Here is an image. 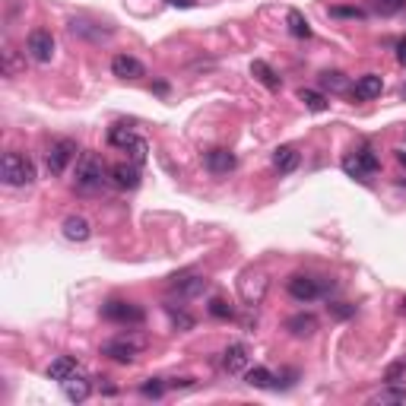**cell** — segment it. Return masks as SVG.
<instances>
[{"instance_id": "6da1fadb", "label": "cell", "mask_w": 406, "mask_h": 406, "mask_svg": "<svg viewBox=\"0 0 406 406\" xmlns=\"http://www.w3.org/2000/svg\"><path fill=\"white\" fill-rule=\"evenodd\" d=\"M0 178L10 187H29L36 181V165L22 153H7V156L0 159Z\"/></svg>"}, {"instance_id": "7a4b0ae2", "label": "cell", "mask_w": 406, "mask_h": 406, "mask_svg": "<svg viewBox=\"0 0 406 406\" xmlns=\"http://www.w3.org/2000/svg\"><path fill=\"white\" fill-rule=\"evenodd\" d=\"M102 185H105V165H102V159L83 156L77 162V171H73V187L83 194H93V191H99Z\"/></svg>"}, {"instance_id": "3957f363", "label": "cell", "mask_w": 406, "mask_h": 406, "mask_svg": "<svg viewBox=\"0 0 406 406\" xmlns=\"http://www.w3.org/2000/svg\"><path fill=\"white\" fill-rule=\"evenodd\" d=\"M146 346V340L143 336H114V340H108V343H102V356H108L111 362H118V365H130L136 356H140V350Z\"/></svg>"}, {"instance_id": "277c9868", "label": "cell", "mask_w": 406, "mask_h": 406, "mask_svg": "<svg viewBox=\"0 0 406 406\" xmlns=\"http://www.w3.org/2000/svg\"><path fill=\"white\" fill-rule=\"evenodd\" d=\"M108 143H111L114 150L130 153V159H134L136 165L146 162V153H150V146H146V140H143V136H136L130 127H111V130H108Z\"/></svg>"}, {"instance_id": "5b68a950", "label": "cell", "mask_w": 406, "mask_h": 406, "mask_svg": "<svg viewBox=\"0 0 406 406\" xmlns=\"http://www.w3.org/2000/svg\"><path fill=\"white\" fill-rule=\"evenodd\" d=\"M102 318L105 321H111V324H124V327H136V324H143V308L140 305H134V302H124V299H111V302H105L102 305Z\"/></svg>"}, {"instance_id": "8992f818", "label": "cell", "mask_w": 406, "mask_h": 406, "mask_svg": "<svg viewBox=\"0 0 406 406\" xmlns=\"http://www.w3.org/2000/svg\"><path fill=\"white\" fill-rule=\"evenodd\" d=\"M378 169H381V162H378V156H375L371 150H359V153H352V156L343 159V171H346L350 178H359V181H365Z\"/></svg>"}, {"instance_id": "52a82bcc", "label": "cell", "mask_w": 406, "mask_h": 406, "mask_svg": "<svg viewBox=\"0 0 406 406\" xmlns=\"http://www.w3.org/2000/svg\"><path fill=\"white\" fill-rule=\"evenodd\" d=\"M286 289H289V295H292L295 302H314V299H321V295H324V283H321V279L305 276V273L289 276Z\"/></svg>"}, {"instance_id": "ba28073f", "label": "cell", "mask_w": 406, "mask_h": 406, "mask_svg": "<svg viewBox=\"0 0 406 406\" xmlns=\"http://www.w3.org/2000/svg\"><path fill=\"white\" fill-rule=\"evenodd\" d=\"M26 51H29V57H32V61L48 64L51 57H54V36H51L48 29H36V32H29Z\"/></svg>"}, {"instance_id": "9c48e42d", "label": "cell", "mask_w": 406, "mask_h": 406, "mask_svg": "<svg viewBox=\"0 0 406 406\" xmlns=\"http://www.w3.org/2000/svg\"><path fill=\"white\" fill-rule=\"evenodd\" d=\"M77 153L79 150H77V143H73V140H57L54 146L48 150V171L54 175V178H57V175H64L67 165L77 159Z\"/></svg>"}, {"instance_id": "30bf717a", "label": "cell", "mask_w": 406, "mask_h": 406, "mask_svg": "<svg viewBox=\"0 0 406 406\" xmlns=\"http://www.w3.org/2000/svg\"><path fill=\"white\" fill-rule=\"evenodd\" d=\"M267 286H270V279L264 276V273H244L242 279H238V289H242V299L248 302V305H260L267 295Z\"/></svg>"}, {"instance_id": "8fae6325", "label": "cell", "mask_w": 406, "mask_h": 406, "mask_svg": "<svg viewBox=\"0 0 406 406\" xmlns=\"http://www.w3.org/2000/svg\"><path fill=\"white\" fill-rule=\"evenodd\" d=\"M251 362V352L244 343H232V346H226V352H222V371L226 375H242L244 368H248Z\"/></svg>"}, {"instance_id": "7c38bea8", "label": "cell", "mask_w": 406, "mask_h": 406, "mask_svg": "<svg viewBox=\"0 0 406 406\" xmlns=\"http://www.w3.org/2000/svg\"><path fill=\"white\" fill-rule=\"evenodd\" d=\"M203 165H207L210 175H228V171H235L238 159L232 150H222V146H216V150H210L207 156H203Z\"/></svg>"}, {"instance_id": "4fadbf2b", "label": "cell", "mask_w": 406, "mask_h": 406, "mask_svg": "<svg viewBox=\"0 0 406 406\" xmlns=\"http://www.w3.org/2000/svg\"><path fill=\"white\" fill-rule=\"evenodd\" d=\"M210 289V279L207 276H181V279H175L171 283V292L178 295V299H197V295H203Z\"/></svg>"}, {"instance_id": "5bb4252c", "label": "cell", "mask_w": 406, "mask_h": 406, "mask_svg": "<svg viewBox=\"0 0 406 406\" xmlns=\"http://www.w3.org/2000/svg\"><path fill=\"white\" fill-rule=\"evenodd\" d=\"M381 93H384V79H381L378 73H365V77L356 79L352 99H356V102H371V99H378Z\"/></svg>"}, {"instance_id": "9a60e30c", "label": "cell", "mask_w": 406, "mask_h": 406, "mask_svg": "<svg viewBox=\"0 0 406 406\" xmlns=\"http://www.w3.org/2000/svg\"><path fill=\"white\" fill-rule=\"evenodd\" d=\"M111 73L114 77H121V79H140L143 73H146V67L130 54H114L111 57Z\"/></svg>"}, {"instance_id": "2e32d148", "label": "cell", "mask_w": 406, "mask_h": 406, "mask_svg": "<svg viewBox=\"0 0 406 406\" xmlns=\"http://www.w3.org/2000/svg\"><path fill=\"white\" fill-rule=\"evenodd\" d=\"M64 397L70 400V403H86V400L93 397V381L86 378V375H73V378L64 381Z\"/></svg>"}, {"instance_id": "e0dca14e", "label": "cell", "mask_w": 406, "mask_h": 406, "mask_svg": "<svg viewBox=\"0 0 406 406\" xmlns=\"http://www.w3.org/2000/svg\"><path fill=\"white\" fill-rule=\"evenodd\" d=\"M111 181H114V187H121V191H134L136 185H140V169H136V162L130 165V162H118L111 171Z\"/></svg>"}, {"instance_id": "ac0fdd59", "label": "cell", "mask_w": 406, "mask_h": 406, "mask_svg": "<svg viewBox=\"0 0 406 406\" xmlns=\"http://www.w3.org/2000/svg\"><path fill=\"white\" fill-rule=\"evenodd\" d=\"M286 330H289L292 336H299V340L314 336L318 334V318H314L311 311H299V314H292V318L286 321Z\"/></svg>"}, {"instance_id": "d6986e66", "label": "cell", "mask_w": 406, "mask_h": 406, "mask_svg": "<svg viewBox=\"0 0 406 406\" xmlns=\"http://www.w3.org/2000/svg\"><path fill=\"white\" fill-rule=\"evenodd\" d=\"M299 162H302V156L295 146H276V153H273V169L279 175H292L299 169Z\"/></svg>"}, {"instance_id": "ffe728a7", "label": "cell", "mask_w": 406, "mask_h": 406, "mask_svg": "<svg viewBox=\"0 0 406 406\" xmlns=\"http://www.w3.org/2000/svg\"><path fill=\"white\" fill-rule=\"evenodd\" d=\"M64 235L70 238V242H86V238L93 235V226H89L86 216H67L64 219Z\"/></svg>"}, {"instance_id": "44dd1931", "label": "cell", "mask_w": 406, "mask_h": 406, "mask_svg": "<svg viewBox=\"0 0 406 406\" xmlns=\"http://www.w3.org/2000/svg\"><path fill=\"white\" fill-rule=\"evenodd\" d=\"M77 371H79L77 359L61 356V359H54V362L48 365V378H51V381H61V384H64V381H67V378H73Z\"/></svg>"}, {"instance_id": "7402d4cb", "label": "cell", "mask_w": 406, "mask_h": 406, "mask_svg": "<svg viewBox=\"0 0 406 406\" xmlns=\"http://www.w3.org/2000/svg\"><path fill=\"white\" fill-rule=\"evenodd\" d=\"M251 77H254L257 83H264L267 89H273V93H276L279 86H283V79L276 77V70H273L267 61H254V64H251Z\"/></svg>"}, {"instance_id": "603a6c76", "label": "cell", "mask_w": 406, "mask_h": 406, "mask_svg": "<svg viewBox=\"0 0 406 406\" xmlns=\"http://www.w3.org/2000/svg\"><path fill=\"white\" fill-rule=\"evenodd\" d=\"M244 381H248L251 387H276V375H273L270 368H264V365H257V368H251L248 375H244Z\"/></svg>"}, {"instance_id": "cb8c5ba5", "label": "cell", "mask_w": 406, "mask_h": 406, "mask_svg": "<svg viewBox=\"0 0 406 406\" xmlns=\"http://www.w3.org/2000/svg\"><path fill=\"white\" fill-rule=\"evenodd\" d=\"M299 102H305L308 111H327L330 102L324 93H314V89H299Z\"/></svg>"}, {"instance_id": "d4e9b609", "label": "cell", "mask_w": 406, "mask_h": 406, "mask_svg": "<svg viewBox=\"0 0 406 406\" xmlns=\"http://www.w3.org/2000/svg\"><path fill=\"white\" fill-rule=\"evenodd\" d=\"M286 22H289V32H292L295 38H311V26H308V19L299 10H289V13H286Z\"/></svg>"}, {"instance_id": "484cf974", "label": "cell", "mask_w": 406, "mask_h": 406, "mask_svg": "<svg viewBox=\"0 0 406 406\" xmlns=\"http://www.w3.org/2000/svg\"><path fill=\"white\" fill-rule=\"evenodd\" d=\"M70 32H73V36H89V38H95V42H99V38H105L108 32H111V29L93 26V22H86V19H73L70 22Z\"/></svg>"}, {"instance_id": "4316f807", "label": "cell", "mask_w": 406, "mask_h": 406, "mask_svg": "<svg viewBox=\"0 0 406 406\" xmlns=\"http://www.w3.org/2000/svg\"><path fill=\"white\" fill-rule=\"evenodd\" d=\"M321 86L330 89V93H346V89H350V79L340 70H327V73H321Z\"/></svg>"}, {"instance_id": "83f0119b", "label": "cell", "mask_w": 406, "mask_h": 406, "mask_svg": "<svg viewBox=\"0 0 406 406\" xmlns=\"http://www.w3.org/2000/svg\"><path fill=\"white\" fill-rule=\"evenodd\" d=\"M371 403H375V406H387V403H406V391H400V387H387V391L375 393V397H371Z\"/></svg>"}, {"instance_id": "f1b7e54d", "label": "cell", "mask_w": 406, "mask_h": 406, "mask_svg": "<svg viewBox=\"0 0 406 406\" xmlns=\"http://www.w3.org/2000/svg\"><path fill=\"white\" fill-rule=\"evenodd\" d=\"M210 314L219 318V321H232V318H235V308L228 305L226 299H210Z\"/></svg>"}, {"instance_id": "f546056e", "label": "cell", "mask_w": 406, "mask_h": 406, "mask_svg": "<svg viewBox=\"0 0 406 406\" xmlns=\"http://www.w3.org/2000/svg\"><path fill=\"white\" fill-rule=\"evenodd\" d=\"M371 7L378 10L381 16H393L400 10H406V0H371Z\"/></svg>"}, {"instance_id": "4dcf8cb0", "label": "cell", "mask_w": 406, "mask_h": 406, "mask_svg": "<svg viewBox=\"0 0 406 406\" xmlns=\"http://www.w3.org/2000/svg\"><path fill=\"white\" fill-rule=\"evenodd\" d=\"M169 311H171V324H175L178 330H191L194 327V318L187 311H175V308H169Z\"/></svg>"}, {"instance_id": "1f68e13d", "label": "cell", "mask_w": 406, "mask_h": 406, "mask_svg": "<svg viewBox=\"0 0 406 406\" xmlns=\"http://www.w3.org/2000/svg\"><path fill=\"white\" fill-rule=\"evenodd\" d=\"M16 70H19L16 51H13V48H7V51H3V73H7V77H16Z\"/></svg>"}, {"instance_id": "d6a6232c", "label": "cell", "mask_w": 406, "mask_h": 406, "mask_svg": "<svg viewBox=\"0 0 406 406\" xmlns=\"http://www.w3.org/2000/svg\"><path fill=\"white\" fill-rule=\"evenodd\" d=\"M140 391H143V393H146V397H162L165 384H162V381H159V378H150V381H146V384H143V387H140Z\"/></svg>"}, {"instance_id": "836d02e7", "label": "cell", "mask_w": 406, "mask_h": 406, "mask_svg": "<svg viewBox=\"0 0 406 406\" xmlns=\"http://www.w3.org/2000/svg\"><path fill=\"white\" fill-rule=\"evenodd\" d=\"M330 13L343 16V19H365V13H362V10H356V7H334Z\"/></svg>"}, {"instance_id": "e575fe53", "label": "cell", "mask_w": 406, "mask_h": 406, "mask_svg": "<svg viewBox=\"0 0 406 406\" xmlns=\"http://www.w3.org/2000/svg\"><path fill=\"white\" fill-rule=\"evenodd\" d=\"M330 311H334L336 318H352V314H356V305H346V302H334V305H330Z\"/></svg>"}, {"instance_id": "d590c367", "label": "cell", "mask_w": 406, "mask_h": 406, "mask_svg": "<svg viewBox=\"0 0 406 406\" xmlns=\"http://www.w3.org/2000/svg\"><path fill=\"white\" fill-rule=\"evenodd\" d=\"M406 371V362H397V365H391V368H387V375H384V381H397L400 375H403Z\"/></svg>"}, {"instance_id": "8d00e7d4", "label": "cell", "mask_w": 406, "mask_h": 406, "mask_svg": "<svg viewBox=\"0 0 406 406\" xmlns=\"http://www.w3.org/2000/svg\"><path fill=\"white\" fill-rule=\"evenodd\" d=\"M397 61L406 67V38H400V42H397Z\"/></svg>"}, {"instance_id": "74e56055", "label": "cell", "mask_w": 406, "mask_h": 406, "mask_svg": "<svg viewBox=\"0 0 406 406\" xmlns=\"http://www.w3.org/2000/svg\"><path fill=\"white\" fill-rule=\"evenodd\" d=\"M171 7H181V10H191V7H197V0H169Z\"/></svg>"}, {"instance_id": "f35d334b", "label": "cell", "mask_w": 406, "mask_h": 406, "mask_svg": "<svg viewBox=\"0 0 406 406\" xmlns=\"http://www.w3.org/2000/svg\"><path fill=\"white\" fill-rule=\"evenodd\" d=\"M194 384V378H175L171 381V387H191Z\"/></svg>"}, {"instance_id": "ab89813d", "label": "cell", "mask_w": 406, "mask_h": 406, "mask_svg": "<svg viewBox=\"0 0 406 406\" xmlns=\"http://www.w3.org/2000/svg\"><path fill=\"white\" fill-rule=\"evenodd\" d=\"M397 162H400V165H403V169H406V153H397Z\"/></svg>"}, {"instance_id": "60d3db41", "label": "cell", "mask_w": 406, "mask_h": 406, "mask_svg": "<svg viewBox=\"0 0 406 406\" xmlns=\"http://www.w3.org/2000/svg\"><path fill=\"white\" fill-rule=\"evenodd\" d=\"M400 311H406V295H403V302H400Z\"/></svg>"}, {"instance_id": "b9f144b4", "label": "cell", "mask_w": 406, "mask_h": 406, "mask_svg": "<svg viewBox=\"0 0 406 406\" xmlns=\"http://www.w3.org/2000/svg\"><path fill=\"white\" fill-rule=\"evenodd\" d=\"M400 185H406V178H400Z\"/></svg>"}, {"instance_id": "7bdbcfd3", "label": "cell", "mask_w": 406, "mask_h": 406, "mask_svg": "<svg viewBox=\"0 0 406 406\" xmlns=\"http://www.w3.org/2000/svg\"><path fill=\"white\" fill-rule=\"evenodd\" d=\"M403 99H406V86H403Z\"/></svg>"}]
</instances>
